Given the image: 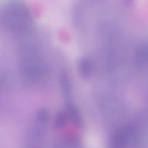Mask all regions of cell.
Instances as JSON below:
<instances>
[{
    "label": "cell",
    "mask_w": 148,
    "mask_h": 148,
    "mask_svg": "<svg viewBox=\"0 0 148 148\" xmlns=\"http://www.w3.org/2000/svg\"><path fill=\"white\" fill-rule=\"evenodd\" d=\"M1 22L8 30L25 32L32 23V17L27 9L20 2H12L1 12Z\"/></svg>",
    "instance_id": "1"
},
{
    "label": "cell",
    "mask_w": 148,
    "mask_h": 148,
    "mask_svg": "<svg viewBox=\"0 0 148 148\" xmlns=\"http://www.w3.org/2000/svg\"><path fill=\"white\" fill-rule=\"evenodd\" d=\"M22 75L27 82L38 83L46 74V65L38 53L23 54L20 62Z\"/></svg>",
    "instance_id": "2"
},
{
    "label": "cell",
    "mask_w": 148,
    "mask_h": 148,
    "mask_svg": "<svg viewBox=\"0 0 148 148\" xmlns=\"http://www.w3.org/2000/svg\"><path fill=\"white\" fill-rule=\"evenodd\" d=\"M131 137V131L129 128L119 129L116 132L113 137L111 147L112 148H125Z\"/></svg>",
    "instance_id": "3"
},
{
    "label": "cell",
    "mask_w": 148,
    "mask_h": 148,
    "mask_svg": "<svg viewBox=\"0 0 148 148\" xmlns=\"http://www.w3.org/2000/svg\"><path fill=\"white\" fill-rule=\"evenodd\" d=\"M79 71L84 77H88L92 73L93 66L90 59L88 58L82 59L79 62Z\"/></svg>",
    "instance_id": "4"
},
{
    "label": "cell",
    "mask_w": 148,
    "mask_h": 148,
    "mask_svg": "<svg viewBox=\"0 0 148 148\" xmlns=\"http://www.w3.org/2000/svg\"><path fill=\"white\" fill-rule=\"evenodd\" d=\"M68 111H69V117L73 121V122H75L77 124H79L81 122V117L79 112H78V110L75 108V106H68Z\"/></svg>",
    "instance_id": "5"
},
{
    "label": "cell",
    "mask_w": 148,
    "mask_h": 148,
    "mask_svg": "<svg viewBox=\"0 0 148 148\" xmlns=\"http://www.w3.org/2000/svg\"><path fill=\"white\" fill-rule=\"evenodd\" d=\"M42 126L43 125L39 124V123L38 124H35L33 126L31 131H30V134L33 139L41 138L43 134V130Z\"/></svg>",
    "instance_id": "6"
},
{
    "label": "cell",
    "mask_w": 148,
    "mask_h": 148,
    "mask_svg": "<svg viewBox=\"0 0 148 148\" xmlns=\"http://www.w3.org/2000/svg\"><path fill=\"white\" fill-rule=\"evenodd\" d=\"M66 115L64 113H59L57 114L55 119V125L58 128H62L66 124Z\"/></svg>",
    "instance_id": "7"
},
{
    "label": "cell",
    "mask_w": 148,
    "mask_h": 148,
    "mask_svg": "<svg viewBox=\"0 0 148 148\" xmlns=\"http://www.w3.org/2000/svg\"><path fill=\"white\" fill-rule=\"evenodd\" d=\"M37 119L39 124L45 125L49 120V114H48L47 111L43 109L38 111L37 115Z\"/></svg>",
    "instance_id": "8"
},
{
    "label": "cell",
    "mask_w": 148,
    "mask_h": 148,
    "mask_svg": "<svg viewBox=\"0 0 148 148\" xmlns=\"http://www.w3.org/2000/svg\"><path fill=\"white\" fill-rule=\"evenodd\" d=\"M67 148H81L79 140L77 139H72L67 143Z\"/></svg>",
    "instance_id": "9"
}]
</instances>
